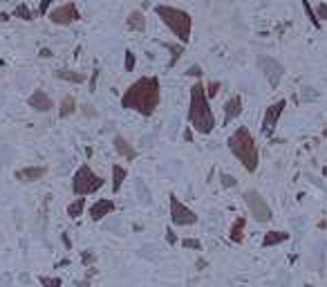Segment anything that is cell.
I'll return each instance as SVG.
<instances>
[{
	"label": "cell",
	"instance_id": "8992f818",
	"mask_svg": "<svg viewBox=\"0 0 327 287\" xmlns=\"http://www.w3.org/2000/svg\"><path fill=\"white\" fill-rule=\"evenodd\" d=\"M170 204V222L177 224V227H190V224L197 222V213L193 209H188L186 204H182V200L177 195H170L168 198Z\"/></svg>",
	"mask_w": 327,
	"mask_h": 287
},
{
	"label": "cell",
	"instance_id": "74e56055",
	"mask_svg": "<svg viewBox=\"0 0 327 287\" xmlns=\"http://www.w3.org/2000/svg\"><path fill=\"white\" fill-rule=\"evenodd\" d=\"M39 56H41V59H49V56H52V50H47V47H43Z\"/></svg>",
	"mask_w": 327,
	"mask_h": 287
},
{
	"label": "cell",
	"instance_id": "ba28073f",
	"mask_svg": "<svg viewBox=\"0 0 327 287\" xmlns=\"http://www.w3.org/2000/svg\"><path fill=\"white\" fill-rule=\"evenodd\" d=\"M49 21H52L54 25L70 27L74 23L81 21V11H79V7L74 3H65V5H61V7L49 11Z\"/></svg>",
	"mask_w": 327,
	"mask_h": 287
},
{
	"label": "cell",
	"instance_id": "2e32d148",
	"mask_svg": "<svg viewBox=\"0 0 327 287\" xmlns=\"http://www.w3.org/2000/svg\"><path fill=\"white\" fill-rule=\"evenodd\" d=\"M244 227H246V218H238L236 222L231 224V231H229L231 242H236V245H240V242L244 240Z\"/></svg>",
	"mask_w": 327,
	"mask_h": 287
},
{
	"label": "cell",
	"instance_id": "7bdbcfd3",
	"mask_svg": "<svg viewBox=\"0 0 327 287\" xmlns=\"http://www.w3.org/2000/svg\"><path fill=\"white\" fill-rule=\"evenodd\" d=\"M320 135H323V139H327V126L323 128V132H320Z\"/></svg>",
	"mask_w": 327,
	"mask_h": 287
},
{
	"label": "cell",
	"instance_id": "ee69618b",
	"mask_svg": "<svg viewBox=\"0 0 327 287\" xmlns=\"http://www.w3.org/2000/svg\"><path fill=\"white\" fill-rule=\"evenodd\" d=\"M323 175H325V178H327V166H325V168H323Z\"/></svg>",
	"mask_w": 327,
	"mask_h": 287
},
{
	"label": "cell",
	"instance_id": "d4e9b609",
	"mask_svg": "<svg viewBox=\"0 0 327 287\" xmlns=\"http://www.w3.org/2000/svg\"><path fill=\"white\" fill-rule=\"evenodd\" d=\"M134 65H137V56H134L132 50H126V61H123V70L126 72H132Z\"/></svg>",
	"mask_w": 327,
	"mask_h": 287
},
{
	"label": "cell",
	"instance_id": "f6af8a7d",
	"mask_svg": "<svg viewBox=\"0 0 327 287\" xmlns=\"http://www.w3.org/2000/svg\"><path fill=\"white\" fill-rule=\"evenodd\" d=\"M305 287H312V285H305Z\"/></svg>",
	"mask_w": 327,
	"mask_h": 287
},
{
	"label": "cell",
	"instance_id": "277c9868",
	"mask_svg": "<svg viewBox=\"0 0 327 287\" xmlns=\"http://www.w3.org/2000/svg\"><path fill=\"white\" fill-rule=\"evenodd\" d=\"M155 14L162 18V23L170 29L172 34L180 39V43H188L190 41V29H193V18L188 11L170 7V5H157Z\"/></svg>",
	"mask_w": 327,
	"mask_h": 287
},
{
	"label": "cell",
	"instance_id": "cb8c5ba5",
	"mask_svg": "<svg viewBox=\"0 0 327 287\" xmlns=\"http://www.w3.org/2000/svg\"><path fill=\"white\" fill-rule=\"evenodd\" d=\"M303 9H305V14H307V18L312 21V25L316 27V29H320V21L316 18V14H314V9H312V5H310V0H303Z\"/></svg>",
	"mask_w": 327,
	"mask_h": 287
},
{
	"label": "cell",
	"instance_id": "9a60e30c",
	"mask_svg": "<svg viewBox=\"0 0 327 287\" xmlns=\"http://www.w3.org/2000/svg\"><path fill=\"white\" fill-rule=\"evenodd\" d=\"M29 106H32L36 112H49L54 108V101L43 92V90H34V94L29 97Z\"/></svg>",
	"mask_w": 327,
	"mask_h": 287
},
{
	"label": "cell",
	"instance_id": "5b68a950",
	"mask_svg": "<svg viewBox=\"0 0 327 287\" xmlns=\"http://www.w3.org/2000/svg\"><path fill=\"white\" fill-rule=\"evenodd\" d=\"M103 184H106V180H103L101 175H97L88 164H81V166L76 168V173H74V178H72V191H74L76 198L79 195L97 193Z\"/></svg>",
	"mask_w": 327,
	"mask_h": 287
},
{
	"label": "cell",
	"instance_id": "d6986e66",
	"mask_svg": "<svg viewBox=\"0 0 327 287\" xmlns=\"http://www.w3.org/2000/svg\"><path fill=\"white\" fill-rule=\"evenodd\" d=\"M76 112V99H74V97H63V99H61V106H59V117L61 119H65V117H70V114H74Z\"/></svg>",
	"mask_w": 327,
	"mask_h": 287
},
{
	"label": "cell",
	"instance_id": "f546056e",
	"mask_svg": "<svg viewBox=\"0 0 327 287\" xmlns=\"http://www.w3.org/2000/svg\"><path fill=\"white\" fill-rule=\"evenodd\" d=\"M314 14H316L318 21H327V5L325 3H318L316 9H314Z\"/></svg>",
	"mask_w": 327,
	"mask_h": 287
},
{
	"label": "cell",
	"instance_id": "4fadbf2b",
	"mask_svg": "<svg viewBox=\"0 0 327 287\" xmlns=\"http://www.w3.org/2000/svg\"><path fill=\"white\" fill-rule=\"evenodd\" d=\"M242 97L240 94H233L229 101L224 103V124H231L233 119H238L242 114Z\"/></svg>",
	"mask_w": 327,
	"mask_h": 287
},
{
	"label": "cell",
	"instance_id": "9c48e42d",
	"mask_svg": "<svg viewBox=\"0 0 327 287\" xmlns=\"http://www.w3.org/2000/svg\"><path fill=\"white\" fill-rule=\"evenodd\" d=\"M285 106H287V101L280 99V101L271 103V106L264 110V119H262V132L264 135H271V130L276 128V124H278L280 117H282V112H285Z\"/></svg>",
	"mask_w": 327,
	"mask_h": 287
},
{
	"label": "cell",
	"instance_id": "7402d4cb",
	"mask_svg": "<svg viewBox=\"0 0 327 287\" xmlns=\"http://www.w3.org/2000/svg\"><path fill=\"white\" fill-rule=\"evenodd\" d=\"M83 209H85V198H83V195H79V198L74 200V202L67 204V216L74 220V218L83 216Z\"/></svg>",
	"mask_w": 327,
	"mask_h": 287
},
{
	"label": "cell",
	"instance_id": "4316f807",
	"mask_svg": "<svg viewBox=\"0 0 327 287\" xmlns=\"http://www.w3.org/2000/svg\"><path fill=\"white\" fill-rule=\"evenodd\" d=\"M182 247L184 249H193V252H202V242L197 240V238H184Z\"/></svg>",
	"mask_w": 327,
	"mask_h": 287
},
{
	"label": "cell",
	"instance_id": "f35d334b",
	"mask_svg": "<svg viewBox=\"0 0 327 287\" xmlns=\"http://www.w3.org/2000/svg\"><path fill=\"white\" fill-rule=\"evenodd\" d=\"M206 265H208V262H206L204 258H197V262H195V267H197V270H204Z\"/></svg>",
	"mask_w": 327,
	"mask_h": 287
},
{
	"label": "cell",
	"instance_id": "3957f363",
	"mask_svg": "<svg viewBox=\"0 0 327 287\" xmlns=\"http://www.w3.org/2000/svg\"><path fill=\"white\" fill-rule=\"evenodd\" d=\"M229 150L233 152L236 160H240L246 173H256L258 166H260V148H258L256 139L246 126H240L229 137Z\"/></svg>",
	"mask_w": 327,
	"mask_h": 287
},
{
	"label": "cell",
	"instance_id": "6da1fadb",
	"mask_svg": "<svg viewBox=\"0 0 327 287\" xmlns=\"http://www.w3.org/2000/svg\"><path fill=\"white\" fill-rule=\"evenodd\" d=\"M162 99V85L157 76H141L132 85H128L121 97V106L126 110H134L141 117H150Z\"/></svg>",
	"mask_w": 327,
	"mask_h": 287
},
{
	"label": "cell",
	"instance_id": "e575fe53",
	"mask_svg": "<svg viewBox=\"0 0 327 287\" xmlns=\"http://www.w3.org/2000/svg\"><path fill=\"white\" fill-rule=\"evenodd\" d=\"M92 260H94V254H92V252H85V254H83V265H90Z\"/></svg>",
	"mask_w": 327,
	"mask_h": 287
},
{
	"label": "cell",
	"instance_id": "44dd1931",
	"mask_svg": "<svg viewBox=\"0 0 327 287\" xmlns=\"http://www.w3.org/2000/svg\"><path fill=\"white\" fill-rule=\"evenodd\" d=\"M126 23H128V27H130L132 32H144V29H146V18H144L141 11H130Z\"/></svg>",
	"mask_w": 327,
	"mask_h": 287
},
{
	"label": "cell",
	"instance_id": "83f0119b",
	"mask_svg": "<svg viewBox=\"0 0 327 287\" xmlns=\"http://www.w3.org/2000/svg\"><path fill=\"white\" fill-rule=\"evenodd\" d=\"M220 182H222V186H226V188H233V186L238 184L236 178H233V175H229V173H222V175H220Z\"/></svg>",
	"mask_w": 327,
	"mask_h": 287
},
{
	"label": "cell",
	"instance_id": "30bf717a",
	"mask_svg": "<svg viewBox=\"0 0 327 287\" xmlns=\"http://www.w3.org/2000/svg\"><path fill=\"white\" fill-rule=\"evenodd\" d=\"M258 65L264 70V76H267V81L271 88H276V85L280 83V79H282V65L278 63L276 59H271V56H260L258 59Z\"/></svg>",
	"mask_w": 327,
	"mask_h": 287
},
{
	"label": "cell",
	"instance_id": "52a82bcc",
	"mask_svg": "<svg viewBox=\"0 0 327 287\" xmlns=\"http://www.w3.org/2000/svg\"><path fill=\"white\" fill-rule=\"evenodd\" d=\"M244 202H246V206H249L251 216H254L258 222H269L271 220V206L267 204V200H264L258 191H246Z\"/></svg>",
	"mask_w": 327,
	"mask_h": 287
},
{
	"label": "cell",
	"instance_id": "484cf974",
	"mask_svg": "<svg viewBox=\"0 0 327 287\" xmlns=\"http://www.w3.org/2000/svg\"><path fill=\"white\" fill-rule=\"evenodd\" d=\"M41 285L43 287H63V280L56 278V276H41Z\"/></svg>",
	"mask_w": 327,
	"mask_h": 287
},
{
	"label": "cell",
	"instance_id": "1f68e13d",
	"mask_svg": "<svg viewBox=\"0 0 327 287\" xmlns=\"http://www.w3.org/2000/svg\"><path fill=\"white\" fill-rule=\"evenodd\" d=\"M186 74H188V76L200 79V76H202V68H200V65H190V68L186 70Z\"/></svg>",
	"mask_w": 327,
	"mask_h": 287
},
{
	"label": "cell",
	"instance_id": "d590c367",
	"mask_svg": "<svg viewBox=\"0 0 327 287\" xmlns=\"http://www.w3.org/2000/svg\"><path fill=\"white\" fill-rule=\"evenodd\" d=\"M184 139H186V142H193V128L190 126H186V130H184Z\"/></svg>",
	"mask_w": 327,
	"mask_h": 287
},
{
	"label": "cell",
	"instance_id": "e0dca14e",
	"mask_svg": "<svg viewBox=\"0 0 327 287\" xmlns=\"http://www.w3.org/2000/svg\"><path fill=\"white\" fill-rule=\"evenodd\" d=\"M287 240H289L287 231H269L262 238V247H274V245H280V242H287Z\"/></svg>",
	"mask_w": 327,
	"mask_h": 287
},
{
	"label": "cell",
	"instance_id": "8fae6325",
	"mask_svg": "<svg viewBox=\"0 0 327 287\" xmlns=\"http://www.w3.org/2000/svg\"><path fill=\"white\" fill-rule=\"evenodd\" d=\"M117 209L114 206V200H110V198H101V200H97L94 204L90 206V218L94 220V222H99V220H103L106 216H110Z\"/></svg>",
	"mask_w": 327,
	"mask_h": 287
},
{
	"label": "cell",
	"instance_id": "603a6c76",
	"mask_svg": "<svg viewBox=\"0 0 327 287\" xmlns=\"http://www.w3.org/2000/svg\"><path fill=\"white\" fill-rule=\"evenodd\" d=\"M14 16L21 18V21H34V11L27 7V5H18L14 9Z\"/></svg>",
	"mask_w": 327,
	"mask_h": 287
},
{
	"label": "cell",
	"instance_id": "ac0fdd59",
	"mask_svg": "<svg viewBox=\"0 0 327 287\" xmlns=\"http://www.w3.org/2000/svg\"><path fill=\"white\" fill-rule=\"evenodd\" d=\"M54 76L61 79V81H67V83H83L85 81V74L83 72H76V70H56Z\"/></svg>",
	"mask_w": 327,
	"mask_h": 287
},
{
	"label": "cell",
	"instance_id": "7a4b0ae2",
	"mask_svg": "<svg viewBox=\"0 0 327 287\" xmlns=\"http://www.w3.org/2000/svg\"><path fill=\"white\" fill-rule=\"evenodd\" d=\"M188 126L200 135H211L215 130V114L211 110V99L206 97L204 81H195L193 88H190Z\"/></svg>",
	"mask_w": 327,
	"mask_h": 287
},
{
	"label": "cell",
	"instance_id": "f1b7e54d",
	"mask_svg": "<svg viewBox=\"0 0 327 287\" xmlns=\"http://www.w3.org/2000/svg\"><path fill=\"white\" fill-rule=\"evenodd\" d=\"M220 92V81H211V83H206V97L208 99H213L215 94Z\"/></svg>",
	"mask_w": 327,
	"mask_h": 287
},
{
	"label": "cell",
	"instance_id": "7c38bea8",
	"mask_svg": "<svg viewBox=\"0 0 327 287\" xmlns=\"http://www.w3.org/2000/svg\"><path fill=\"white\" fill-rule=\"evenodd\" d=\"M47 175V168L45 166H27V168H21L14 173V178L18 182H36V180H43Z\"/></svg>",
	"mask_w": 327,
	"mask_h": 287
},
{
	"label": "cell",
	"instance_id": "8d00e7d4",
	"mask_svg": "<svg viewBox=\"0 0 327 287\" xmlns=\"http://www.w3.org/2000/svg\"><path fill=\"white\" fill-rule=\"evenodd\" d=\"M166 240H168V245H175V242H177V238H175V234H172L170 229L166 231Z\"/></svg>",
	"mask_w": 327,
	"mask_h": 287
},
{
	"label": "cell",
	"instance_id": "b9f144b4",
	"mask_svg": "<svg viewBox=\"0 0 327 287\" xmlns=\"http://www.w3.org/2000/svg\"><path fill=\"white\" fill-rule=\"evenodd\" d=\"M9 21V14H0V23H7Z\"/></svg>",
	"mask_w": 327,
	"mask_h": 287
},
{
	"label": "cell",
	"instance_id": "ffe728a7",
	"mask_svg": "<svg viewBox=\"0 0 327 287\" xmlns=\"http://www.w3.org/2000/svg\"><path fill=\"white\" fill-rule=\"evenodd\" d=\"M126 178H128V170L123 168V166H119V164H114V166H112V191H114V193L121 191V186H123V182H126Z\"/></svg>",
	"mask_w": 327,
	"mask_h": 287
},
{
	"label": "cell",
	"instance_id": "60d3db41",
	"mask_svg": "<svg viewBox=\"0 0 327 287\" xmlns=\"http://www.w3.org/2000/svg\"><path fill=\"white\" fill-rule=\"evenodd\" d=\"M63 242H65V247H67V249H70V247H72V242H70V238H67L65 234H63Z\"/></svg>",
	"mask_w": 327,
	"mask_h": 287
},
{
	"label": "cell",
	"instance_id": "5bb4252c",
	"mask_svg": "<svg viewBox=\"0 0 327 287\" xmlns=\"http://www.w3.org/2000/svg\"><path fill=\"white\" fill-rule=\"evenodd\" d=\"M112 144H114V150H117V155H121L123 160H128V162L137 160V150L132 148V144H128V139L123 137V135H114Z\"/></svg>",
	"mask_w": 327,
	"mask_h": 287
},
{
	"label": "cell",
	"instance_id": "d6a6232c",
	"mask_svg": "<svg viewBox=\"0 0 327 287\" xmlns=\"http://www.w3.org/2000/svg\"><path fill=\"white\" fill-rule=\"evenodd\" d=\"M49 5H52V0H41V7H39V14L41 16H45L47 11H49Z\"/></svg>",
	"mask_w": 327,
	"mask_h": 287
},
{
	"label": "cell",
	"instance_id": "836d02e7",
	"mask_svg": "<svg viewBox=\"0 0 327 287\" xmlns=\"http://www.w3.org/2000/svg\"><path fill=\"white\" fill-rule=\"evenodd\" d=\"M97 79H99V70H94L90 76V92H97Z\"/></svg>",
	"mask_w": 327,
	"mask_h": 287
},
{
	"label": "cell",
	"instance_id": "4dcf8cb0",
	"mask_svg": "<svg viewBox=\"0 0 327 287\" xmlns=\"http://www.w3.org/2000/svg\"><path fill=\"white\" fill-rule=\"evenodd\" d=\"M168 50L172 52V61H170V65H175V63H177V59L182 56L184 47H182V45H168Z\"/></svg>",
	"mask_w": 327,
	"mask_h": 287
},
{
	"label": "cell",
	"instance_id": "bcb514c9",
	"mask_svg": "<svg viewBox=\"0 0 327 287\" xmlns=\"http://www.w3.org/2000/svg\"><path fill=\"white\" fill-rule=\"evenodd\" d=\"M0 3H5V0H0Z\"/></svg>",
	"mask_w": 327,
	"mask_h": 287
},
{
	"label": "cell",
	"instance_id": "ab89813d",
	"mask_svg": "<svg viewBox=\"0 0 327 287\" xmlns=\"http://www.w3.org/2000/svg\"><path fill=\"white\" fill-rule=\"evenodd\" d=\"M76 287H90V276L85 280H81V283H76Z\"/></svg>",
	"mask_w": 327,
	"mask_h": 287
}]
</instances>
